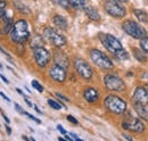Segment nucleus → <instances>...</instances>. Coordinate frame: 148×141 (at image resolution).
<instances>
[{
	"mask_svg": "<svg viewBox=\"0 0 148 141\" xmlns=\"http://www.w3.org/2000/svg\"><path fill=\"white\" fill-rule=\"evenodd\" d=\"M71 137H72L73 139H75V140H80V139H79V137H77L76 134H74V133H71Z\"/></svg>",
	"mask_w": 148,
	"mask_h": 141,
	"instance_id": "nucleus-40",
	"label": "nucleus"
},
{
	"mask_svg": "<svg viewBox=\"0 0 148 141\" xmlns=\"http://www.w3.org/2000/svg\"><path fill=\"white\" fill-rule=\"evenodd\" d=\"M24 99H25V103H26L27 105L30 106V107H32V104H31V101H30V100H29L27 98H24Z\"/></svg>",
	"mask_w": 148,
	"mask_h": 141,
	"instance_id": "nucleus-41",
	"label": "nucleus"
},
{
	"mask_svg": "<svg viewBox=\"0 0 148 141\" xmlns=\"http://www.w3.org/2000/svg\"><path fill=\"white\" fill-rule=\"evenodd\" d=\"M133 100L138 104H148V91L143 87H138L133 93Z\"/></svg>",
	"mask_w": 148,
	"mask_h": 141,
	"instance_id": "nucleus-13",
	"label": "nucleus"
},
{
	"mask_svg": "<svg viewBox=\"0 0 148 141\" xmlns=\"http://www.w3.org/2000/svg\"><path fill=\"white\" fill-rule=\"evenodd\" d=\"M23 114H24V115H26V116H27L29 118H31L32 121H34V122H37L38 124H40V123H41V121H40L39 118H37V117H34V116H33V115H31V114H29L27 112H24Z\"/></svg>",
	"mask_w": 148,
	"mask_h": 141,
	"instance_id": "nucleus-31",
	"label": "nucleus"
},
{
	"mask_svg": "<svg viewBox=\"0 0 148 141\" xmlns=\"http://www.w3.org/2000/svg\"><path fill=\"white\" fill-rule=\"evenodd\" d=\"M2 19H3V24H2V27H1V34H8L10 33L12 29H13V18L10 16H8L7 14H5L2 16Z\"/></svg>",
	"mask_w": 148,
	"mask_h": 141,
	"instance_id": "nucleus-15",
	"label": "nucleus"
},
{
	"mask_svg": "<svg viewBox=\"0 0 148 141\" xmlns=\"http://www.w3.org/2000/svg\"><path fill=\"white\" fill-rule=\"evenodd\" d=\"M5 9H6V2L0 1V18L5 15Z\"/></svg>",
	"mask_w": 148,
	"mask_h": 141,
	"instance_id": "nucleus-30",
	"label": "nucleus"
},
{
	"mask_svg": "<svg viewBox=\"0 0 148 141\" xmlns=\"http://www.w3.org/2000/svg\"><path fill=\"white\" fill-rule=\"evenodd\" d=\"M123 138H125V139H128V140H132V138L129 137V136H125V134H123Z\"/></svg>",
	"mask_w": 148,
	"mask_h": 141,
	"instance_id": "nucleus-42",
	"label": "nucleus"
},
{
	"mask_svg": "<svg viewBox=\"0 0 148 141\" xmlns=\"http://www.w3.org/2000/svg\"><path fill=\"white\" fill-rule=\"evenodd\" d=\"M134 110L137 112V114L143 117L144 120H148V110L146 108V105L144 104H138V103H134Z\"/></svg>",
	"mask_w": 148,
	"mask_h": 141,
	"instance_id": "nucleus-17",
	"label": "nucleus"
},
{
	"mask_svg": "<svg viewBox=\"0 0 148 141\" xmlns=\"http://www.w3.org/2000/svg\"><path fill=\"white\" fill-rule=\"evenodd\" d=\"M43 38L56 47H63V46L66 44L65 36H63L60 33H58L53 27H46L43 30Z\"/></svg>",
	"mask_w": 148,
	"mask_h": 141,
	"instance_id": "nucleus-5",
	"label": "nucleus"
},
{
	"mask_svg": "<svg viewBox=\"0 0 148 141\" xmlns=\"http://www.w3.org/2000/svg\"><path fill=\"white\" fill-rule=\"evenodd\" d=\"M6 129H7V132H8V134H10V133H12V130H10V129H9L8 126H7Z\"/></svg>",
	"mask_w": 148,
	"mask_h": 141,
	"instance_id": "nucleus-43",
	"label": "nucleus"
},
{
	"mask_svg": "<svg viewBox=\"0 0 148 141\" xmlns=\"http://www.w3.org/2000/svg\"><path fill=\"white\" fill-rule=\"evenodd\" d=\"M104 8L113 17H123L127 13L125 8L121 6L119 2H116L115 0H107L104 5Z\"/></svg>",
	"mask_w": 148,
	"mask_h": 141,
	"instance_id": "nucleus-9",
	"label": "nucleus"
},
{
	"mask_svg": "<svg viewBox=\"0 0 148 141\" xmlns=\"http://www.w3.org/2000/svg\"><path fill=\"white\" fill-rule=\"evenodd\" d=\"M17 92H18V93H21L22 96H24V94H23V92H22V90H19V89H17Z\"/></svg>",
	"mask_w": 148,
	"mask_h": 141,
	"instance_id": "nucleus-44",
	"label": "nucleus"
},
{
	"mask_svg": "<svg viewBox=\"0 0 148 141\" xmlns=\"http://www.w3.org/2000/svg\"><path fill=\"white\" fill-rule=\"evenodd\" d=\"M15 3H16V5H15V7L18 9L19 12H22L23 14H30V9H29V8H27L25 5L21 3L18 0H16V1H15Z\"/></svg>",
	"mask_w": 148,
	"mask_h": 141,
	"instance_id": "nucleus-24",
	"label": "nucleus"
},
{
	"mask_svg": "<svg viewBox=\"0 0 148 141\" xmlns=\"http://www.w3.org/2000/svg\"><path fill=\"white\" fill-rule=\"evenodd\" d=\"M15 108H16V110H17V112H19V113H22V114L24 113V109H23L22 107H19L18 104H15Z\"/></svg>",
	"mask_w": 148,
	"mask_h": 141,
	"instance_id": "nucleus-35",
	"label": "nucleus"
},
{
	"mask_svg": "<svg viewBox=\"0 0 148 141\" xmlns=\"http://www.w3.org/2000/svg\"><path fill=\"white\" fill-rule=\"evenodd\" d=\"M119 1H122V2H125V1H128V0H119Z\"/></svg>",
	"mask_w": 148,
	"mask_h": 141,
	"instance_id": "nucleus-45",
	"label": "nucleus"
},
{
	"mask_svg": "<svg viewBox=\"0 0 148 141\" xmlns=\"http://www.w3.org/2000/svg\"><path fill=\"white\" fill-rule=\"evenodd\" d=\"M83 97H84V99H86L87 101H89V103H95V101H97L98 98H99V92H98L96 89L88 88L84 90Z\"/></svg>",
	"mask_w": 148,
	"mask_h": 141,
	"instance_id": "nucleus-16",
	"label": "nucleus"
},
{
	"mask_svg": "<svg viewBox=\"0 0 148 141\" xmlns=\"http://www.w3.org/2000/svg\"><path fill=\"white\" fill-rule=\"evenodd\" d=\"M53 23L60 30H66L67 29V21L60 15H55L53 17Z\"/></svg>",
	"mask_w": 148,
	"mask_h": 141,
	"instance_id": "nucleus-18",
	"label": "nucleus"
},
{
	"mask_svg": "<svg viewBox=\"0 0 148 141\" xmlns=\"http://www.w3.org/2000/svg\"><path fill=\"white\" fill-rule=\"evenodd\" d=\"M124 32L128 35L134 38V39H143L146 36V31L145 29H143L138 23L133 22V21H127L123 23L122 25Z\"/></svg>",
	"mask_w": 148,
	"mask_h": 141,
	"instance_id": "nucleus-4",
	"label": "nucleus"
},
{
	"mask_svg": "<svg viewBox=\"0 0 148 141\" xmlns=\"http://www.w3.org/2000/svg\"><path fill=\"white\" fill-rule=\"evenodd\" d=\"M33 55H34V59H36L37 65L41 68L46 67L48 65V63L50 62V53L43 47L33 48Z\"/></svg>",
	"mask_w": 148,
	"mask_h": 141,
	"instance_id": "nucleus-10",
	"label": "nucleus"
},
{
	"mask_svg": "<svg viewBox=\"0 0 148 141\" xmlns=\"http://www.w3.org/2000/svg\"><path fill=\"white\" fill-rule=\"evenodd\" d=\"M42 39L40 38V36H36L34 38V40L32 41V43H31V46H32V48H37V47H42V44H43V42H39V41H41Z\"/></svg>",
	"mask_w": 148,
	"mask_h": 141,
	"instance_id": "nucleus-27",
	"label": "nucleus"
},
{
	"mask_svg": "<svg viewBox=\"0 0 148 141\" xmlns=\"http://www.w3.org/2000/svg\"><path fill=\"white\" fill-rule=\"evenodd\" d=\"M0 77H1V80H2L5 83H8V80H7V79H6V77H5L2 74H0Z\"/></svg>",
	"mask_w": 148,
	"mask_h": 141,
	"instance_id": "nucleus-38",
	"label": "nucleus"
},
{
	"mask_svg": "<svg viewBox=\"0 0 148 141\" xmlns=\"http://www.w3.org/2000/svg\"><path fill=\"white\" fill-rule=\"evenodd\" d=\"M57 129H58V130L60 131V133H62V134H64V136H65V134H67L66 130H65V129H64V127H63L62 125H58V126H57Z\"/></svg>",
	"mask_w": 148,
	"mask_h": 141,
	"instance_id": "nucleus-32",
	"label": "nucleus"
},
{
	"mask_svg": "<svg viewBox=\"0 0 148 141\" xmlns=\"http://www.w3.org/2000/svg\"><path fill=\"white\" fill-rule=\"evenodd\" d=\"M29 36H30V32H29L27 22L24 19L17 21L10 31L12 41H14L15 43H24L25 41H27Z\"/></svg>",
	"mask_w": 148,
	"mask_h": 141,
	"instance_id": "nucleus-1",
	"label": "nucleus"
},
{
	"mask_svg": "<svg viewBox=\"0 0 148 141\" xmlns=\"http://www.w3.org/2000/svg\"><path fill=\"white\" fill-rule=\"evenodd\" d=\"M73 65L75 70L81 75V77H83L86 80H90L92 77L93 72L91 66L86 60H83L82 58H75L73 62Z\"/></svg>",
	"mask_w": 148,
	"mask_h": 141,
	"instance_id": "nucleus-8",
	"label": "nucleus"
},
{
	"mask_svg": "<svg viewBox=\"0 0 148 141\" xmlns=\"http://www.w3.org/2000/svg\"><path fill=\"white\" fill-rule=\"evenodd\" d=\"M48 104L50 105V107H53L54 109H60L62 108V104H59V103H57L55 100H53V99H48Z\"/></svg>",
	"mask_w": 148,
	"mask_h": 141,
	"instance_id": "nucleus-28",
	"label": "nucleus"
},
{
	"mask_svg": "<svg viewBox=\"0 0 148 141\" xmlns=\"http://www.w3.org/2000/svg\"><path fill=\"white\" fill-rule=\"evenodd\" d=\"M1 68H2V65H1V64H0V70H1Z\"/></svg>",
	"mask_w": 148,
	"mask_h": 141,
	"instance_id": "nucleus-46",
	"label": "nucleus"
},
{
	"mask_svg": "<svg viewBox=\"0 0 148 141\" xmlns=\"http://www.w3.org/2000/svg\"><path fill=\"white\" fill-rule=\"evenodd\" d=\"M133 55H134L136 59H138L139 62H144V63H145V62L147 60V57H146L144 50H140V49L134 48V49H133Z\"/></svg>",
	"mask_w": 148,
	"mask_h": 141,
	"instance_id": "nucleus-22",
	"label": "nucleus"
},
{
	"mask_svg": "<svg viewBox=\"0 0 148 141\" xmlns=\"http://www.w3.org/2000/svg\"><path fill=\"white\" fill-rule=\"evenodd\" d=\"M133 13H134L136 17L138 18L140 22H143V23H147L148 22V16L147 14H146V12H144L141 9H134Z\"/></svg>",
	"mask_w": 148,
	"mask_h": 141,
	"instance_id": "nucleus-21",
	"label": "nucleus"
},
{
	"mask_svg": "<svg viewBox=\"0 0 148 141\" xmlns=\"http://www.w3.org/2000/svg\"><path fill=\"white\" fill-rule=\"evenodd\" d=\"M0 51H1V53H3V55H5V56H7V57H8V58H9V59H10V55H9V53H7V51H6V50H5V49H3V48H2V47H0ZM10 60H12V59H10Z\"/></svg>",
	"mask_w": 148,
	"mask_h": 141,
	"instance_id": "nucleus-34",
	"label": "nucleus"
},
{
	"mask_svg": "<svg viewBox=\"0 0 148 141\" xmlns=\"http://www.w3.org/2000/svg\"><path fill=\"white\" fill-rule=\"evenodd\" d=\"M54 62L56 65H59L62 67H64L65 70L69 67V58L64 53H62L60 50H56L54 53Z\"/></svg>",
	"mask_w": 148,
	"mask_h": 141,
	"instance_id": "nucleus-14",
	"label": "nucleus"
},
{
	"mask_svg": "<svg viewBox=\"0 0 148 141\" xmlns=\"http://www.w3.org/2000/svg\"><path fill=\"white\" fill-rule=\"evenodd\" d=\"M0 96H1V97H2L5 100H7V101H10V99H9V98H8V97H7V96H6L3 92H0Z\"/></svg>",
	"mask_w": 148,
	"mask_h": 141,
	"instance_id": "nucleus-37",
	"label": "nucleus"
},
{
	"mask_svg": "<svg viewBox=\"0 0 148 141\" xmlns=\"http://www.w3.org/2000/svg\"><path fill=\"white\" fill-rule=\"evenodd\" d=\"M67 120H69L70 122H72L73 124H77V121L74 118L73 116H71V115H69V116H67Z\"/></svg>",
	"mask_w": 148,
	"mask_h": 141,
	"instance_id": "nucleus-33",
	"label": "nucleus"
},
{
	"mask_svg": "<svg viewBox=\"0 0 148 141\" xmlns=\"http://www.w3.org/2000/svg\"><path fill=\"white\" fill-rule=\"evenodd\" d=\"M70 5L75 9H84L87 7V0H69Z\"/></svg>",
	"mask_w": 148,
	"mask_h": 141,
	"instance_id": "nucleus-20",
	"label": "nucleus"
},
{
	"mask_svg": "<svg viewBox=\"0 0 148 141\" xmlns=\"http://www.w3.org/2000/svg\"><path fill=\"white\" fill-rule=\"evenodd\" d=\"M122 126H123L125 130L133 131V132H137V133L144 132V130H145V125H144V123H143L140 120L134 118V117H129L128 120L123 121Z\"/></svg>",
	"mask_w": 148,
	"mask_h": 141,
	"instance_id": "nucleus-11",
	"label": "nucleus"
},
{
	"mask_svg": "<svg viewBox=\"0 0 148 141\" xmlns=\"http://www.w3.org/2000/svg\"><path fill=\"white\" fill-rule=\"evenodd\" d=\"M53 3L58 5V6H62L63 8H69L70 7V1L69 0H51Z\"/></svg>",
	"mask_w": 148,
	"mask_h": 141,
	"instance_id": "nucleus-25",
	"label": "nucleus"
},
{
	"mask_svg": "<svg viewBox=\"0 0 148 141\" xmlns=\"http://www.w3.org/2000/svg\"><path fill=\"white\" fill-rule=\"evenodd\" d=\"M84 12H86L87 16L90 18V19L96 21V22L100 21V16H99V14H98L97 9H95L93 7H86V8H84Z\"/></svg>",
	"mask_w": 148,
	"mask_h": 141,
	"instance_id": "nucleus-19",
	"label": "nucleus"
},
{
	"mask_svg": "<svg viewBox=\"0 0 148 141\" xmlns=\"http://www.w3.org/2000/svg\"><path fill=\"white\" fill-rule=\"evenodd\" d=\"M99 38H100V41L103 43V46L111 53H115L116 51L123 49L122 47V43L111 34H99Z\"/></svg>",
	"mask_w": 148,
	"mask_h": 141,
	"instance_id": "nucleus-7",
	"label": "nucleus"
},
{
	"mask_svg": "<svg viewBox=\"0 0 148 141\" xmlns=\"http://www.w3.org/2000/svg\"><path fill=\"white\" fill-rule=\"evenodd\" d=\"M32 87L36 89V90H38L39 92H42V91H43V87H42L38 81H36V80L32 81Z\"/></svg>",
	"mask_w": 148,
	"mask_h": 141,
	"instance_id": "nucleus-29",
	"label": "nucleus"
},
{
	"mask_svg": "<svg viewBox=\"0 0 148 141\" xmlns=\"http://www.w3.org/2000/svg\"><path fill=\"white\" fill-rule=\"evenodd\" d=\"M140 47H141V49L145 51L146 53H148V38H143V39H140Z\"/></svg>",
	"mask_w": 148,
	"mask_h": 141,
	"instance_id": "nucleus-26",
	"label": "nucleus"
},
{
	"mask_svg": "<svg viewBox=\"0 0 148 141\" xmlns=\"http://www.w3.org/2000/svg\"><path fill=\"white\" fill-rule=\"evenodd\" d=\"M1 115H2V117H3V120H5V121H6V122H7V123H9V118H8V117H7V116H6V115H5V114H3V113H2V114H1Z\"/></svg>",
	"mask_w": 148,
	"mask_h": 141,
	"instance_id": "nucleus-39",
	"label": "nucleus"
},
{
	"mask_svg": "<svg viewBox=\"0 0 148 141\" xmlns=\"http://www.w3.org/2000/svg\"><path fill=\"white\" fill-rule=\"evenodd\" d=\"M114 56L117 58V59H120V60H127V59H129V53H127L124 49H121V50H119V51H116V53H114Z\"/></svg>",
	"mask_w": 148,
	"mask_h": 141,
	"instance_id": "nucleus-23",
	"label": "nucleus"
},
{
	"mask_svg": "<svg viewBox=\"0 0 148 141\" xmlns=\"http://www.w3.org/2000/svg\"><path fill=\"white\" fill-rule=\"evenodd\" d=\"M56 96L58 97V98H60V99H63V100H65V101H69V98H66V97H64L63 94H60V93H56Z\"/></svg>",
	"mask_w": 148,
	"mask_h": 141,
	"instance_id": "nucleus-36",
	"label": "nucleus"
},
{
	"mask_svg": "<svg viewBox=\"0 0 148 141\" xmlns=\"http://www.w3.org/2000/svg\"><path fill=\"white\" fill-rule=\"evenodd\" d=\"M104 83L106 88L112 91H123L125 89L124 81L114 74H107L104 76Z\"/></svg>",
	"mask_w": 148,
	"mask_h": 141,
	"instance_id": "nucleus-6",
	"label": "nucleus"
},
{
	"mask_svg": "<svg viewBox=\"0 0 148 141\" xmlns=\"http://www.w3.org/2000/svg\"><path fill=\"white\" fill-rule=\"evenodd\" d=\"M104 105L111 113L116 114V115L123 114L127 109V103L124 100H122L121 98H119L116 96H112V94L105 98Z\"/></svg>",
	"mask_w": 148,
	"mask_h": 141,
	"instance_id": "nucleus-2",
	"label": "nucleus"
},
{
	"mask_svg": "<svg viewBox=\"0 0 148 141\" xmlns=\"http://www.w3.org/2000/svg\"><path fill=\"white\" fill-rule=\"evenodd\" d=\"M90 59L93 62L95 65H97L98 67H100L101 70H111L113 68V63L112 60L105 55L101 53L100 50L92 49L90 51Z\"/></svg>",
	"mask_w": 148,
	"mask_h": 141,
	"instance_id": "nucleus-3",
	"label": "nucleus"
},
{
	"mask_svg": "<svg viewBox=\"0 0 148 141\" xmlns=\"http://www.w3.org/2000/svg\"><path fill=\"white\" fill-rule=\"evenodd\" d=\"M49 75L56 82H64L66 79V70L59 65H55L50 68Z\"/></svg>",
	"mask_w": 148,
	"mask_h": 141,
	"instance_id": "nucleus-12",
	"label": "nucleus"
}]
</instances>
